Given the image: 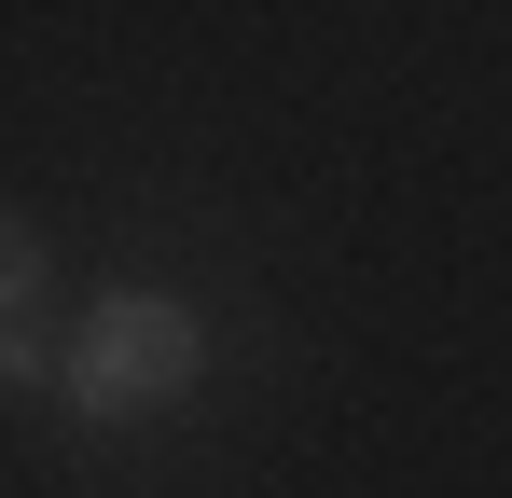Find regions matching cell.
<instances>
[{"label": "cell", "mask_w": 512, "mask_h": 498, "mask_svg": "<svg viewBox=\"0 0 512 498\" xmlns=\"http://www.w3.org/2000/svg\"><path fill=\"white\" fill-rule=\"evenodd\" d=\"M208 360H222L208 305H194V291H153V277H125V291H97L84 319L56 332V402H70V429L125 443V429H153V415L194 402Z\"/></svg>", "instance_id": "1"}, {"label": "cell", "mask_w": 512, "mask_h": 498, "mask_svg": "<svg viewBox=\"0 0 512 498\" xmlns=\"http://www.w3.org/2000/svg\"><path fill=\"white\" fill-rule=\"evenodd\" d=\"M0 402H56V332L42 319H0Z\"/></svg>", "instance_id": "3"}, {"label": "cell", "mask_w": 512, "mask_h": 498, "mask_svg": "<svg viewBox=\"0 0 512 498\" xmlns=\"http://www.w3.org/2000/svg\"><path fill=\"white\" fill-rule=\"evenodd\" d=\"M42 291H56V249L28 208H0V319H42Z\"/></svg>", "instance_id": "2"}]
</instances>
